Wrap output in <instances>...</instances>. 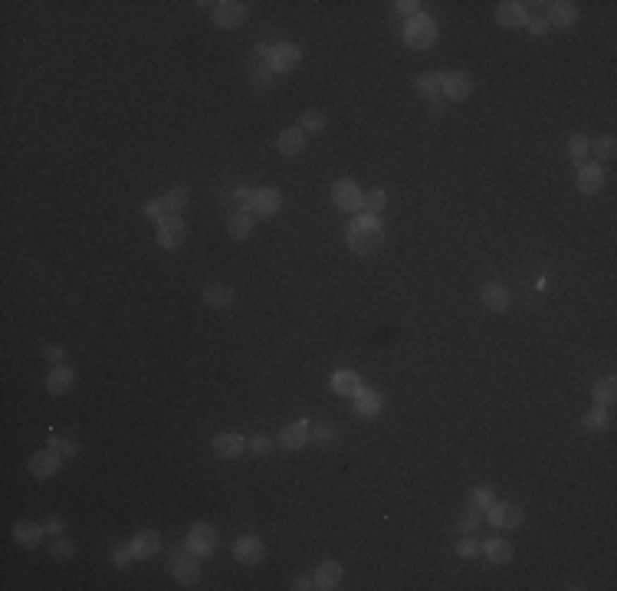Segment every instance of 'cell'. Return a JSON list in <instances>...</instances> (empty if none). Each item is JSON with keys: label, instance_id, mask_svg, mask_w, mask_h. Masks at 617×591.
<instances>
[{"label": "cell", "instance_id": "cell-15", "mask_svg": "<svg viewBox=\"0 0 617 591\" xmlns=\"http://www.w3.org/2000/svg\"><path fill=\"white\" fill-rule=\"evenodd\" d=\"M243 447H247V440L240 437V434H217L214 437V453L224 460H237L243 453Z\"/></svg>", "mask_w": 617, "mask_h": 591}, {"label": "cell", "instance_id": "cell-32", "mask_svg": "<svg viewBox=\"0 0 617 591\" xmlns=\"http://www.w3.org/2000/svg\"><path fill=\"white\" fill-rule=\"evenodd\" d=\"M161 207H164V214H181V210L188 207V188H174V191H168L164 194V200H161Z\"/></svg>", "mask_w": 617, "mask_h": 591}, {"label": "cell", "instance_id": "cell-49", "mask_svg": "<svg viewBox=\"0 0 617 591\" xmlns=\"http://www.w3.org/2000/svg\"><path fill=\"white\" fill-rule=\"evenodd\" d=\"M430 115H434V118H444V112H446V105L440 102V99H430V109H427Z\"/></svg>", "mask_w": 617, "mask_h": 591}, {"label": "cell", "instance_id": "cell-28", "mask_svg": "<svg viewBox=\"0 0 617 591\" xmlns=\"http://www.w3.org/2000/svg\"><path fill=\"white\" fill-rule=\"evenodd\" d=\"M332 388L338 394H352V398H355L365 384H361V374H355V372H335L332 374Z\"/></svg>", "mask_w": 617, "mask_h": 591}, {"label": "cell", "instance_id": "cell-25", "mask_svg": "<svg viewBox=\"0 0 617 591\" xmlns=\"http://www.w3.org/2000/svg\"><path fill=\"white\" fill-rule=\"evenodd\" d=\"M342 585V565L338 562H322L319 565V572H315V588H325L332 591Z\"/></svg>", "mask_w": 617, "mask_h": 591}, {"label": "cell", "instance_id": "cell-13", "mask_svg": "<svg viewBox=\"0 0 617 591\" xmlns=\"http://www.w3.org/2000/svg\"><path fill=\"white\" fill-rule=\"evenodd\" d=\"M444 92H446V99H466L470 92H473V79L466 76V73H444Z\"/></svg>", "mask_w": 617, "mask_h": 591}, {"label": "cell", "instance_id": "cell-5", "mask_svg": "<svg viewBox=\"0 0 617 591\" xmlns=\"http://www.w3.org/2000/svg\"><path fill=\"white\" fill-rule=\"evenodd\" d=\"M171 575L178 578V585H184V588H194L197 585V578H200V562L197 559H190V552L188 549H174V555H171Z\"/></svg>", "mask_w": 617, "mask_h": 591}, {"label": "cell", "instance_id": "cell-7", "mask_svg": "<svg viewBox=\"0 0 617 591\" xmlns=\"http://www.w3.org/2000/svg\"><path fill=\"white\" fill-rule=\"evenodd\" d=\"M214 20L224 30L240 27L247 20V4H240V0H220V4H214Z\"/></svg>", "mask_w": 617, "mask_h": 591}, {"label": "cell", "instance_id": "cell-1", "mask_svg": "<svg viewBox=\"0 0 617 591\" xmlns=\"http://www.w3.org/2000/svg\"><path fill=\"white\" fill-rule=\"evenodd\" d=\"M381 243H384V227L371 214L352 220V227H348V247L355 253H374Z\"/></svg>", "mask_w": 617, "mask_h": 591}, {"label": "cell", "instance_id": "cell-19", "mask_svg": "<svg viewBox=\"0 0 617 591\" xmlns=\"http://www.w3.org/2000/svg\"><path fill=\"white\" fill-rule=\"evenodd\" d=\"M305 138L309 135L303 132V128H286L279 138H276V148H279V154H303V148H305Z\"/></svg>", "mask_w": 617, "mask_h": 591}, {"label": "cell", "instance_id": "cell-8", "mask_svg": "<svg viewBox=\"0 0 617 591\" xmlns=\"http://www.w3.org/2000/svg\"><path fill=\"white\" fill-rule=\"evenodd\" d=\"M523 519H525L523 506H515V503H493L489 506V523H493L496 529H519Z\"/></svg>", "mask_w": 617, "mask_h": 591}, {"label": "cell", "instance_id": "cell-33", "mask_svg": "<svg viewBox=\"0 0 617 591\" xmlns=\"http://www.w3.org/2000/svg\"><path fill=\"white\" fill-rule=\"evenodd\" d=\"M594 404H601V408H608V404H614V394H617V382L614 378H604V382L594 384Z\"/></svg>", "mask_w": 617, "mask_h": 591}, {"label": "cell", "instance_id": "cell-11", "mask_svg": "<svg viewBox=\"0 0 617 591\" xmlns=\"http://www.w3.org/2000/svg\"><path fill=\"white\" fill-rule=\"evenodd\" d=\"M233 555H237V562H243V565H259L266 549L257 535H243V539H237V545H233Z\"/></svg>", "mask_w": 617, "mask_h": 591}, {"label": "cell", "instance_id": "cell-50", "mask_svg": "<svg viewBox=\"0 0 617 591\" xmlns=\"http://www.w3.org/2000/svg\"><path fill=\"white\" fill-rule=\"evenodd\" d=\"M43 352H47L49 362H63V348H59V345H49V348H43Z\"/></svg>", "mask_w": 617, "mask_h": 591}, {"label": "cell", "instance_id": "cell-51", "mask_svg": "<svg viewBox=\"0 0 617 591\" xmlns=\"http://www.w3.org/2000/svg\"><path fill=\"white\" fill-rule=\"evenodd\" d=\"M315 437L322 440V444H325V440H332V424H319V430H315Z\"/></svg>", "mask_w": 617, "mask_h": 591}, {"label": "cell", "instance_id": "cell-42", "mask_svg": "<svg viewBox=\"0 0 617 591\" xmlns=\"http://www.w3.org/2000/svg\"><path fill=\"white\" fill-rule=\"evenodd\" d=\"M250 79H253V86H257V89H269V86H273V73H269L266 66L263 69H253V76H250Z\"/></svg>", "mask_w": 617, "mask_h": 591}, {"label": "cell", "instance_id": "cell-18", "mask_svg": "<svg viewBox=\"0 0 617 591\" xmlns=\"http://www.w3.org/2000/svg\"><path fill=\"white\" fill-rule=\"evenodd\" d=\"M43 525H37V523H30V519H20L17 525H13V539H17L20 545H27V549H37L39 542H43Z\"/></svg>", "mask_w": 617, "mask_h": 591}, {"label": "cell", "instance_id": "cell-52", "mask_svg": "<svg viewBox=\"0 0 617 591\" xmlns=\"http://www.w3.org/2000/svg\"><path fill=\"white\" fill-rule=\"evenodd\" d=\"M312 585H315V582H309V578H295L293 588H295V591H305V588H312Z\"/></svg>", "mask_w": 617, "mask_h": 591}, {"label": "cell", "instance_id": "cell-22", "mask_svg": "<svg viewBox=\"0 0 617 591\" xmlns=\"http://www.w3.org/2000/svg\"><path fill=\"white\" fill-rule=\"evenodd\" d=\"M601 184H604V171H601L598 164H581L578 191L581 194H594V191H601Z\"/></svg>", "mask_w": 617, "mask_h": 591}, {"label": "cell", "instance_id": "cell-48", "mask_svg": "<svg viewBox=\"0 0 617 591\" xmlns=\"http://www.w3.org/2000/svg\"><path fill=\"white\" fill-rule=\"evenodd\" d=\"M394 7L401 10V13H408V17H417V0H398V4H394Z\"/></svg>", "mask_w": 617, "mask_h": 591}, {"label": "cell", "instance_id": "cell-10", "mask_svg": "<svg viewBox=\"0 0 617 591\" xmlns=\"http://www.w3.org/2000/svg\"><path fill=\"white\" fill-rule=\"evenodd\" d=\"M279 207H283V197H279L276 188H259V191H253L250 214H257V217H273Z\"/></svg>", "mask_w": 617, "mask_h": 591}, {"label": "cell", "instance_id": "cell-30", "mask_svg": "<svg viewBox=\"0 0 617 591\" xmlns=\"http://www.w3.org/2000/svg\"><path fill=\"white\" fill-rule=\"evenodd\" d=\"M250 230H253V214H250V210H237V214H230V237L247 240Z\"/></svg>", "mask_w": 617, "mask_h": 591}, {"label": "cell", "instance_id": "cell-31", "mask_svg": "<svg viewBox=\"0 0 617 591\" xmlns=\"http://www.w3.org/2000/svg\"><path fill=\"white\" fill-rule=\"evenodd\" d=\"M608 427H611V414L601 408V404H594V408L585 414V430H588V434H598V430H608Z\"/></svg>", "mask_w": 617, "mask_h": 591}, {"label": "cell", "instance_id": "cell-47", "mask_svg": "<svg viewBox=\"0 0 617 591\" xmlns=\"http://www.w3.org/2000/svg\"><path fill=\"white\" fill-rule=\"evenodd\" d=\"M233 200L243 204V210H250V204H253V191H250V188H237V191H233Z\"/></svg>", "mask_w": 617, "mask_h": 591}, {"label": "cell", "instance_id": "cell-40", "mask_svg": "<svg viewBox=\"0 0 617 591\" xmlns=\"http://www.w3.org/2000/svg\"><path fill=\"white\" fill-rule=\"evenodd\" d=\"M73 552H76V545L66 542V539H56V542H53V549H49V555H53V559H59V562L73 559Z\"/></svg>", "mask_w": 617, "mask_h": 591}, {"label": "cell", "instance_id": "cell-39", "mask_svg": "<svg viewBox=\"0 0 617 591\" xmlns=\"http://www.w3.org/2000/svg\"><path fill=\"white\" fill-rule=\"evenodd\" d=\"M470 506H476V509H486V506H493V489L476 487L473 493H470Z\"/></svg>", "mask_w": 617, "mask_h": 591}, {"label": "cell", "instance_id": "cell-41", "mask_svg": "<svg viewBox=\"0 0 617 591\" xmlns=\"http://www.w3.org/2000/svg\"><path fill=\"white\" fill-rule=\"evenodd\" d=\"M128 562H132V545H118L112 552V565L115 568H128Z\"/></svg>", "mask_w": 617, "mask_h": 591}, {"label": "cell", "instance_id": "cell-38", "mask_svg": "<svg viewBox=\"0 0 617 591\" xmlns=\"http://www.w3.org/2000/svg\"><path fill=\"white\" fill-rule=\"evenodd\" d=\"M479 523H483V513H479L476 506H466V513L460 516V529H463V532H473Z\"/></svg>", "mask_w": 617, "mask_h": 591}, {"label": "cell", "instance_id": "cell-36", "mask_svg": "<svg viewBox=\"0 0 617 591\" xmlns=\"http://www.w3.org/2000/svg\"><path fill=\"white\" fill-rule=\"evenodd\" d=\"M381 207H384V191H368V194H361V210H365V214H371V217H374V214H378Z\"/></svg>", "mask_w": 617, "mask_h": 591}, {"label": "cell", "instance_id": "cell-16", "mask_svg": "<svg viewBox=\"0 0 617 591\" xmlns=\"http://www.w3.org/2000/svg\"><path fill=\"white\" fill-rule=\"evenodd\" d=\"M549 27H571L575 20H578V7L575 4H568V0H555V4H549Z\"/></svg>", "mask_w": 617, "mask_h": 591}, {"label": "cell", "instance_id": "cell-6", "mask_svg": "<svg viewBox=\"0 0 617 591\" xmlns=\"http://www.w3.org/2000/svg\"><path fill=\"white\" fill-rule=\"evenodd\" d=\"M188 549L194 555H210L217 549V529L210 523H194L188 532Z\"/></svg>", "mask_w": 617, "mask_h": 591}, {"label": "cell", "instance_id": "cell-9", "mask_svg": "<svg viewBox=\"0 0 617 591\" xmlns=\"http://www.w3.org/2000/svg\"><path fill=\"white\" fill-rule=\"evenodd\" d=\"M332 200H335V207L345 210V214H352V210H361V188L355 181H335L332 188Z\"/></svg>", "mask_w": 617, "mask_h": 591}, {"label": "cell", "instance_id": "cell-3", "mask_svg": "<svg viewBox=\"0 0 617 591\" xmlns=\"http://www.w3.org/2000/svg\"><path fill=\"white\" fill-rule=\"evenodd\" d=\"M188 240V224L181 220V214H164L158 220V243L164 250H181Z\"/></svg>", "mask_w": 617, "mask_h": 591}, {"label": "cell", "instance_id": "cell-45", "mask_svg": "<svg viewBox=\"0 0 617 591\" xmlns=\"http://www.w3.org/2000/svg\"><path fill=\"white\" fill-rule=\"evenodd\" d=\"M250 447H253V453H257V457H266L273 444H269V437H263V434H259V437H253V440H250Z\"/></svg>", "mask_w": 617, "mask_h": 591}, {"label": "cell", "instance_id": "cell-20", "mask_svg": "<svg viewBox=\"0 0 617 591\" xmlns=\"http://www.w3.org/2000/svg\"><path fill=\"white\" fill-rule=\"evenodd\" d=\"M204 303L214 305V309H230L233 305V289L227 283H210V286H204Z\"/></svg>", "mask_w": 617, "mask_h": 591}, {"label": "cell", "instance_id": "cell-24", "mask_svg": "<svg viewBox=\"0 0 617 591\" xmlns=\"http://www.w3.org/2000/svg\"><path fill=\"white\" fill-rule=\"evenodd\" d=\"M381 408H384V398H381L378 391H368V388H361V391L355 394V410H358L361 418H374Z\"/></svg>", "mask_w": 617, "mask_h": 591}, {"label": "cell", "instance_id": "cell-14", "mask_svg": "<svg viewBox=\"0 0 617 591\" xmlns=\"http://www.w3.org/2000/svg\"><path fill=\"white\" fill-rule=\"evenodd\" d=\"M73 384H76V372L66 368V365H56V368L47 374V391L49 394H66V391H73Z\"/></svg>", "mask_w": 617, "mask_h": 591}, {"label": "cell", "instance_id": "cell-4", "mask_svg": "<svg viewBox=\"0 0 617 591\" xmlns=\"http://www.w3.org/2000/svg\"><path fill=\"white\" fill-rule=\"evenodd\" d=\"M299 59H303V53H299V47L295 43H276L273 49H269V56H266V69L269 73H293L295 66H299Z\"/></svg>", "mask_w": 617, "mask_h": 591}, {"label": "cell", "instance_id": "cell-2", "mask_svg": "<svg viewBox=\"0 0 617 591\" xmlns=\"http://www.w3.org/2000/svg\"><path fill=\"white\" fill-rule=\"evenodd\" d=\"M404 43H408L410 49H427L437 43V23L430 17H424V13H417V17L408 20V27H404Z\"/></svg>", "mask_w": 617, "mask_h": 591}, {"label": "cell", "instance_id": "cell-12", "mask_svg": "<svg viewBox=\"0 0 617 591\" xmlns=\"http://www.w3.org/2000/svg\"><path fill=\"white\" fill-rule=\"evenodd\" d=\"M56 470H59V453L53 447L39 450V453H33V457H30V473H33L37 480H49Z\"/></svg>", "mask_w": 617, "mask_h": 591}, {"label": "cell", "instance_id": "cell-23", "mask_svg": "<svg viewBox=\"0 0 617 591\" xmlns=\"http://www.w3.org/2000/svg\"><path fill=\"white\" fill-rule=\"evenodd\" d=\"M305 440H309V424H305V420H295V424L283 427V434H279V444H283L286 450H299Z\"/></svg>", "mask_w": 617, "mask_h": 591}, {"label": "cell", "instance_id": "cell-43", "mask_svg": "<svg viewBox=\"0 0 617 591\" xmlns=\"http://www.w3.org/2000/svg\"><path fill=\"white\" fill-rule=\"evenodd\" d=\"M525 23H529V30L535 33V37H545V33H549V20L545 17H529Z\"/></svg>", "mask_w": 617, "mask_h": 591}, {"label": "cell", "instance_id": "cell-29", "mask_svg": "<svg viewBox=\"0 0 617 591\" xmlns=\"http://www.w3.org/2000/svg\"><path fill=\"white\" fill-rule=\"evenodd\" d=\"M483 552L489 562L496 565H506L509 559H513V542H506V539H489V542L483 545Z\"/></svg>", "mask_w": 617, "mask_h": 591}, {"label": "cell", "instance_id": "cell-17", "mask_svg": "<svg viewBox=\"0 0 617 591\" xmlns=\"http://www.w3.org/2000/svg\"><path fill=\"white\" fill-rule=\"evenodd\" d=\"M496 20H499L503 27H523L525 20H529V10H525V4L506 0V4H499V10H496Z\"/></svg>", "mask_w": 617, "mask_h": 591}, {"label": "cell", "instance_id": "cell-34", "mask_svg": "<svg viewBox=\"0 0 617 591\" xmlns=\"http://www.w3.org/2000/svg\"><path fill=\"white\" fill-rule=\"evenodd\" d=\"M299 128H303L305 135H319L325 128V115L319 112V109H309V112H303V122H299Z\"/></svg>", "mask_w": 617, "mask_h": 591}, {"label": "cell", "instance_id": "cell-26", "mask_svg": "<svg viewBox=\"0 0 617 591\" xmlns=\"http://www.w3.org/2000/svg\"><path fill=\"white\" fill-rule=\"evenodd\" d=\"M483 305L486 309H493V312H503L506 305H509V289L499 286V283L483 286Z\"/></svg>", "mask_w": 617, "mask_h": 591}, {"label": "cell", "instance_id": "cell-46", "mask_svg": "<svg viewBox=\"0 0 617 591\" xmlns=\"http://www.w3.org/2000/svg\"><path fill=\"white\" fill-rule=\"evenodd\" d=\"M145 217H152V220H161L164 217V207H161V200H148V204H145Z\"/></svg>", "mask_w": 617, "mask_h": 591}, {"label": "cell", "instance_id": "cell-37", "mask_svg": "<svg viewBox=\"0 0 617 591\" xmlns=\"http://www.w3.org/2000/svg\"><path fill=\"white\" fill-rule=\"evenodd\" d=\"M568 152H571V158H575V162H585V154L591 152L588 138H585V135H571V142H568Z\"/></svg>", "mask_w": 617, "mask_h": 591}, {"label": "cell", "instance_id": "cell-53", "mask_svg": "<svg viewBox=\"0 0 617 591\" xmlns=\"http://www.w3.org/2000/svg\"><path fill=\"white\" fill-rule=\"evenodd\" d=\"M269 49H273V47H263V43H259V47H257V56L266 59V56H269Z\"/></svg>", "mask_w": 617, "mask_h": 591}, {"label": "cell", "instance_id": "cell-21", "mask_svg": "<svg viewBox=\"0 0 617 591\" xmlns=\"http://www.w3.org/2000/svg\"><path fill=\"white\" fill-rule=\"evenodd\" d=\"M158 549H161V535L158 532H138L132 539V555L135 559H152Z\"/></svg>", "mask_w": 617, "mask_h": 591}, {"label": "cell", "instance_id": "cell-35", "mask_svg": "<svg viewBox=\"0 0 617 591\" xmlns=\"http://www.w3.org/2000/svg\"><path fill=\"white\" fill-rule=\"evenodd\" d=\"M591 152H594V158H598V162H611V158L617 154L614 135H604V138H598V142L591 145Z\"/></svg>", "mask_w": 617, "mask_h": 591}, {"label": "cell", "instance_id": "cell-44", "mask_svg": "<svg viewBox=\"0 0 617 591\" xmlns=\"http://www.w3.org/2000/svg\"><path fill=\"white\" fill-rule=\"evenodd\" d=\"M456 552L463 555V559H473V555L479 552V545H476L473 539H460V542H456Z\"/></svg>", "mask_w": 617, "mask_h": 591}, {"label": "cell", "instance_id": "cell-27", "mask_svg": "<svg viewBox=\"0 0 617 591\" xmlns=\"http://www.w3.org/2000/svg\"><path fill=\"white\" fill-rule=\"evenodd\" d=\"M414 89H417L420 96L437 99L440 89H444V73H420V76L414 79Z\"/></svg>", "mask_w": 617, "mask_h": 591}]
</instances>
